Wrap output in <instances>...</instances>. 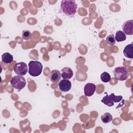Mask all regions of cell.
Returning a JSON list of instances; mask_svg holds the SVG:
<instances>
[{
	"label": "cell",
	"mask_w": 133,
	"mask_h": 133,
	"mask_svg": "<svg viewBox=\"0 0 133 133\" xmlns=\"http://www.w3.org/2000/svg\"><path fill=\"white\" fill-rule=\"evenodd\" d=\"M77 5L75 1L64 0L61 2L60 9L61 11L69 17H73L76 12Z\"/></svg>",
	"instance_id": "obj_1"
},
{
	"label": "cell",
	"mask_w": 133,
	"mask_h": 133,
	"mask_svg": "<svg viewBox=\"0 0 133 133\" xmlns=\"http://www.w3.org/2000/svg\"><path fill=\"white\" fill-rule=\"evenodd\" d=\"M29 73L32 76H37L42 72L43 65L38 61H30L29 62Z\"/></svg>",
	"instance_id": "obj_2"
},
{
	"label": "cell",
	"mask_w": 133,
	"mask_h": 133,
	"mask_svg": "<svg viewBox=\"0 0 133 133\" xmlns=\"http://www.w3.org/2000/svg\"><path fill=\"white\" fill-rule=\"evenodd\" d=\"M10 83L12 87L17 89L19 91L25 87L26 85L25 78L22 76L20 75L13 76L11 78Z\"/></svg>",
	"instance_id": "obj_3"
},
{
	"label": "cell",
	"mask_w": 133,
	"mask_h": 133,
	"mask_svg": "<svg viewBox=\"0 0 133 133\" xmlns=\"http://www.w3.org/2000/svg\"><path fill=\"white\" fill-rule=\"evenodd\" d=\"M114 77L118 81H123L126 80L129 76L128 69L124 66H118L114 69L113 71Z\"/></svg>",
	"instance_id": "obj_4"
},
{
	"label": "cell",
	"mask_w": 133,
	"mask_h": 133,
	"mask_svg": "<svg viewBox=\"0 0 133 133\" xmlns=\"http://www.w3.org/2000/svg\"><path fill=\"white\" fill-rule=\"evenodd\" d=\"M15 72L18 75H25L28 71V68L26 64L23 62L17 63L14 66Z\"/></svg>",
	"instance_id": "obj_5"
},
{
	"label": "cell",
	"mask_w": 133,
	"mask_h": 133,
	"mask_svg": "<svg viewBox=\"0 0 133 133\" xmlns=\"http://www.w3.org/2000/svg\"><path fill=\"white\" fill-rule=\"evenodd\" d=\"M123 32L126 35L133 34V20H129L125 21L122 25Z\"/></svg>",
	"instance_id": "obj_6"
},
{
	"label": "cell",
	"mask_w": 133,
	"mask_h": 133,
	"mask_svg": "<svg viewBox=\"0 0 133 133\" xmlns=\"http://www.w3.org/2000/svg\"><path fill=\"white\" fill-rule=\"evenodd\" d=\"M72 86V84L70 81L69 79H63L59 83V88L60 90L63 92H66L69 91Z\"/></svg>",
	"instance_id": "obj_7"
},
{
	"label": "cell",
	"mask_w": 133,
	"mask_h": 133,
	"mask_svg": "<svg viewBox=\"0 0 133 133\" xmlns=\"http://www.w3.org/2000/svg\"><path fill=\"white\" fill-rule=\"evenodd\" d=\"M96 89V86L91 83L86 84L84 86V94L86 96L90 97L94 95Z\"/></svg>",
	"instance_id": "obj_8"
},
{
	"label": "cell",
	"mask_w": 133,
	"mask_h": 133,
	"mask_svg": "<svg viewBox=\"0 0 133 133\" xmlns=\"http://www.w3.org/2000/svg\"><path fill=\"white\" fill-rule=\"evenodd\" d=\"M61 75L63 79H69L72 77L73 72L72 70L69 67H64L61 70Z\"/></svg>",
	"instance_id": "obj_9"
},
{
	"label": "cell",
	"mask_w": 133,
	"mask_h": 133,
	"mask_svg": "<svg viewBox=\"0 0 133 133\" xmlns=\"http://www.w3.org/2000/svg\"><path fill=\"white\" fill-rule=\"evenodd\" d=\"M61 75V73L57 70H53L51 71L49 78L50 80L53 83H56L60 81Z\"/></svg>",
	"instance_id": "obj_10"
},
{
	"label": "cell",
	"mask_w": 133,
	"mask_h": 133,
	"mask_svg": "<svg viewBox=\"0 0 133 133\" xmlns=\"http://www.w3.org/2000/svg\"><path fill=\"white\" fill-rule=\"evenodd\" d=\"M132 43L129 44L125 46L123 50V54L124 56L129 59H132L133 55H132Z\"/></svg>",
	"instance_id": "obj_11"
},
{
	"label": "cell",
	"mask_w": 133,
	"mask_h": 133,
	"mask_svg": "<svg viewBox=\"0 0 133 133\" xmlns=\"http://www.w3.org/2000/svg\"><path fill=\"white\" fill-rule=\"evenodd\" d=\"M2 62L5 64H10L14 61V57L9 52H5L2 56Z\"/></svg>",
	"instance_id": "obj_12"
},
{
	"label": "cell",
	"mask_w": 133,
	"mask_h": 133,
	"mask_svg": "<svg viewBox=\"0 0 133 133\" xmlns=\"http://www.w3.org/2000/svg\"><path fill=\"white\" fill-rule=\"evenodd\" d=\"M115 40L117 42H120L124 41L126 39V35L122 31H117L115 33V36H114Z\"/></svg>",
	"instance_id": "obj_13"
},
{
	"label": "cell",
	"mask_w": 133,
	"mask_h": 133,
	"mask_svg": "<svg viewBox=\"0 0 133 133\" xmlns=\"http://www.w3.org/2000/svg\"><path fill=\"white\" fill-rule=\"evenodd\" d=\"M101 119L103 123L107 124L110 123L113 119L112 115L109 113H105L101 116Z\"/></svg>",
	"instance_id": "obj_14"
},
{
	"label": "cell",
	"mask_w": 133,
	"mask_h": 133,
	"mask_svg": "<svg viewBox=\"0 0 133 133\" xmlns=\"http://www.w3.org/2000/svg\"><path fill=\"white\" fill-rule=\"evenodd\" d=\"M101 102L108 107H112L114 105V102L111 100L109 95H106L103 97Z\"/></svg>",
	"instance_id": "obj_15"
},
{
	"label": "cell",
	"mask_w": 133,
	"mask_h": 133,
	"mask_svg": "<svg viewBox=\"0 0 133 133\" xmlns=\"http://www.w3.org/2000/svg\"><path fill=\"white\" fill-rule=\"evenodd\" d=\"M101 80L104 83H108L110 81L111 78L110 75L107 72H103L100 75Z\"/></svg>",
	"instance_id": "obj_16"
},
{
	"label": "cell",
	"mask_w": 133,
	"mask_h": 133,
	"mask_svg": "<svg viewBox=\"0 0 133 133\" xmlns=\"http://www.w3.org/2000/svg\"><path fill=\"white\" fill-rule=\"evenodd\" d=\"M22 37L24 40H29L32 37V33L29 30H23L22 31Z\"/></svg>",
	"instance_id": "obj_17"
},
{
	"label": "cell",
	"mask_w": 133,
	"mask_h": 133,
	"mask_svg": "<svg viewBox=\"0 0 133 133\" xmlns=\"http://www.w3.org/2000/svg\"><path fill=\"white\" fill-rule=\"evenodd\" d=\"M111 100L114 102H119L121 101L123 99V97L122 96H115L114 93H112L109 95Z\"/></svg>",
	"instance_id": "obj_18"
},
{
	"label": "cell",
	"mask_w": 133,
	"mask_h": 133,
	"mask_svg": "<svg viewBox=\"0 0 133 133\" xmlns=\"http://www.w3.org/2000/svg\"><path fill=\"white\" fill-rule=\"evenodd\" d=\"M107 43L110 45H113L115 44V40L114 38V35L113 34H111L108 35L106 38Z\"/></svg>",
	"instance_id": "obj_19"
}]
</instances>
